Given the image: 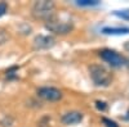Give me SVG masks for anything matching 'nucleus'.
<instances>
[{
  "mask_svg": "<svg viewBox=\"0 0 129 127\" xmlns=\"http://www.w3.org/2000/svg\"><path fill=\"white\" fill-rule=\"evenodd\" d=\"M89 75L92 81L94 82L95 86H100V87H106L109 86L112 81V76L111 73L107 71L105 67L98 66V64H93L89 68Z\"/></svg>",
  "mask_w": 129,
  "mask_h": 127,
  "instance_id": "1",
  "label": "nucleus"
},
{
  "mask_svg": "<svg viewBox=\"0 0 129 127\" xmlns=\"http://www.w3.org/2000/svg\"><path fill=\"white\" fill-rule=\"evenodd\" d=\"M54 3L49 2V0H40V2H35L34 7H32V14L36 18L45 19L48 21L54 16Z\"/></svg>",
  "mask_w": 129,
  "mask_h": 127,
  "instance_id": "2",
  "label": "nucleus"
},
{
  "mask_svg": "<svg viewBox=\"0 0 129 127\" xmlns=\"http://www.w3.org/2000/svg\"><path fill=\"white\" fill-rule=\"evenodd\" d=\"M45 27H47V30H49L53 34L64 35V34H69L72 30L74 25L71 21H63V19H59V18L53 16L52 18L45 21Z\"/></svg>",
  "mask_w": 129,
  "mask_h": 127,
  "instance_id": "3",
  "label": "nucleus"
},
{
  "mask_svg": "<svg viewBox=\"0 0 129 127\" xmlns=\"http://www.w3.org/2000/svg\"><path fill=\"white\" fill-rule=\"evenodd\" d=\"M100 57L106 63H109L111 67H115V68H120V67H124V66L128 64V60L121 54H119L117 51L111 50V49H103V50H101L100 51Z\"/></svg>",
  "mask_w": 129,
  "mask_h": 127,
  "instance_id": "4",
  "label": "nucleus"
},
{
  "mask_svg": "<svg viewBox=\"0 0 129 127\" xmlns=\"http://www.w3.org/2000/svg\"><path fill=\"white\" fill-rule=\"evenodd\" d=\"M38 95L41 99L48 100V101H57L62 99V91L52 86H44V87L38 89Z\"/></svg>",
  "mask_w": 129,
  "mask_h": 127,
  "instance_id": "5",
  "label": "nucleus"
},
{
  "mask_svg": "<svg viewBox=\"0 0 129 127\" xmlns=\"http://www.w3.org/2000/svg\"><path fill=\"white\" fill-rule=\"evenodd\" d=\"M84 118V114L81 112H78V110H70V112H66L62 117H61V121L63 124H67V126H72V124H78L83 121Z\"/></svg>",
  "mask_w": 129,
  "mask_h": 127,
  "instance_id": "6",
  "label": "nucleus"
},
{
  "mask_svg": "<svg viewBox=\"0 0 129 127\" xmlns=\"http://www.w3.org/2000/svg\"><path fill=\"white\" fill-rule=\"evenodd\" d=\"M54 37L49 35H39L34 40V46L35 49H49L54 45Z\"/></svg>",
  "mask_w": 129,
  "mask_h": 127,
  "instance_id": "7",
  "label": "nucleus"
},
{
  "mask_svg": "<svg viewBox=\"0 0 129 127\" xmlns=\"http://www.w3.org/2000/svg\"><path fill=\"white\" fill-rule=\"evenodd\" d=\"M102 34L105 35H126L129 34V27H105L102 28Z\"/></svg>",
  "mask_w": 129,
  "mask_h": 127,
  "instance_id": "8",
  "label": "nucleus"
},
{
  "mask_svg": "<svg viewBox=\"0 0 129 127\" xmlns=\"http://www.w3.org/2000/svg\"><path fill=\"white\" fill-rule=\"evenodd\" d=\"M75 4L79 7H95L100 4V2L98 0H76Z\"/></svg>",
  "mask_w": 129,
  "mask_h": 127,
  "instance_id": "9",
  "label": "nucleus"
},
{
  "mask_svg": "<svg viewBox=\"0 0 129 127\" xmlns=\"http://www.w3.org/2000/svg\"><path fill=\"white\" fill-rule=\"evenodd\" d=\"M114 14H115V16H117V17H120V18H124L125 21H129V9L119 10V12H115Z\"/></svg>",
  "mask_w": 129,
  "mask_h": 127,
  "instance_id": "10",
  "label": "nucleus"
},
{
  "mask_svg": "<svg viewBox=\"0 0 129 127\" xmlns=\"http://www.w3.org/2000/svg\"><path fill=\"white\" fill-rule=\"evenodd\" d=\"M102 122H103V124H105V127H119L117 126V123L115 122V121H112V119H109V118H102Z\"/></svg>",
  "mask_w": 129,
  "mask_h": 127,
  "instance_id": "11",
  "label": "nucleus"
},
{
  "mask_svg": "<svg viewBox=\"0 0 129 127\" xmlns=\"http://www.w3.org/2000/svg\"><path fill=\"white\" fill-rule=\"evenodd\" d=\"M7 10H8V5H7V3L2 2V3H0V17L4 16V14L7 13Z\"/></svg>",
  "mask_w": 129,
  "mask_h": 127,
  "instance_id": "12",
  "label": "nucleus"
},
{
  "mask_svg": "<svg viewBox=\"0 0 129 127\" xmlns=\"http://www.w3.org/2000/svg\"><path fill=\"white\" fill-rule=\"evenodd\" d=\"M95 107L98 108L100 110H105V109L107 108V105H106L105 101H100V100H98V101H95Z\"/></svg>",
  "mask_w": 129,
  "mask_h": 127,
  "instance_id": "13",
  "label": "nucleus"
}]
</instances>
